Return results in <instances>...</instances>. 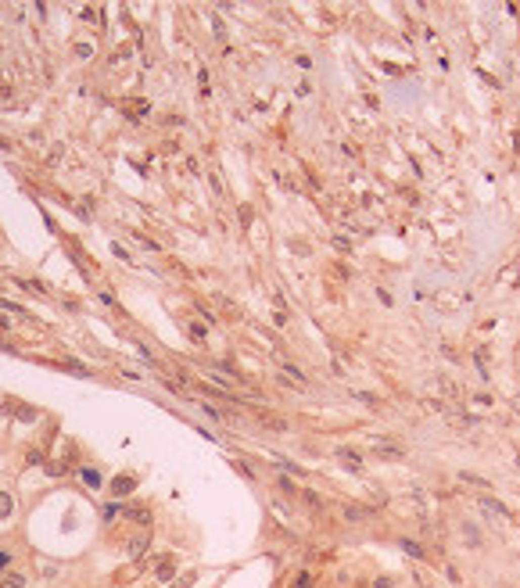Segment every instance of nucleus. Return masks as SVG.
Returning a JSON list of instances; mask_svg holds the SVG:
<instances>
[{
	"mask_svg": "<svg viewBox=\"0 0 520 588\" xmlns=\"http://www.w3.org/2000/svg\"><path fill=\"white\" fill-rule=\"evenodd\" d=\"M147 545H151V531L144 527V531H137L133 538H129V545H126V553H129V560H140L144 553H147Z\"/></svg>",
	"mask_w": 520,
	"mask_h": 588,
	"instance_id": "nucleus-1",
	"label": "nucleus"
},
{
	"mask_svg": "<svg viewBox=\"0 0 520 588\" xmlns=\"http://www.w3.org/2000/svg\"><path fill=\"white\" fill-rule=\"evenodd\" d=\"M373 456L387 459V463H398V459H406V448H395L391 441H373Z\"/></svg>",
	"mask_w": 520,
	"mask_h": 588,
	"instance_id": "nucleus-2",
	"label": "nucleus"
},
{
	"mask_svg": "<svg viewBox=\"0 0 520 588\" xmlns=\"http://www.w3.org/2000/svg\"><path fill=\"white\" fill-rule=\"evenodd\" d=\"M122 517L140 524V527H151V509L147 506H122Z\"/></svg>",
	"mask_w": 520,
	"mask_h": 588,
	"instance_id": "nucleus-3",
	"label": "nucleus"
},
{
	"mask_svg": "<svg viewBox=\"0 0 520 588\" xmlns=\"http://www.w3.org/2000/svg\"><path fill=\"white\" fill-rule=\"evenodd\" d=\"M477 502H481V509H485V513H495V517H509V509L499 502V499H492V495H481V499H477Z\"/></svg>",
	"mask_w": 520,
	"mask_h": 588,
	"instance_id": "nucleus-4",
	"label": "nucleus"
},
{
	"mask_svg": "<svg viewBox=\"0 0 520 588\" xmlns=\"http://www.w3.org/2000/svg\"><path fill=\"white\" fill-rule=\"evenodd\" d=\"M133 488H137V477H129V474H122V477L111 481V491H115V495H133Z\"/></svg>",
	"mask_w": 520,
	"mask_h": 588,
	"instance_id": "nucleus-5",
	"label": "nucleus"
},
{
	"mask_svg": "<svg viewBox=\"0 0 520 588\" xmlns=\"http://www.w3.org/2000/svg\"><path fill=\"white\" fill-rule=\"evenodd\" d=\"M337 459L352 470V474H363V459H359L355 452H348V448H337Z\"/></svg>",
	"mask_w": 520,
	"mask_h": 588,
	"instance_id": "nucleus-6",
	"label": "nucleus"
},
{
	"mask_svg": "<svg viewBox=\"0 0 520 588\" xmlns=\"http://www.w3.org/2000/svg\"><path fill=\"white\" fill-rule=\"evenodd\" d=\"M258 423H262V427H269V430H276V434H284V430H287V420H280L276 413H266V416H258Z\"/></svg>",
	"mask_w": 520,
	"mask_h": 588,
	"instance_id": "nucleus-7",
	"label": "nucleus"
},
{
	"mask_svg": "<svg viewBox=\"0 0 520 588\" xmlns=\"http://www.w3.org/2000/svg\"><path fill=\"white\" fill-rule=\"evenodd\" d=\"M79 477H83V484L94 491V488H101V474H97V470L94 466H83V470H79Z\"/></svg>",
	"mask_w": 520,
	"mask_h": 588,
	"instance_id": "nucleus-8",
	"label": "nucleus"
},
{
	"mask_svg": "<svg viewBox=\"0 0 520 588\" xmlns=\"http://www.w3.org/2000/svg\"><path fill=\"white\" fill-rule=\"evenodd\" d=\"M344 520H370V509H363V506H344Z\"/></svg>",
	"mask_w": 520,
	"mask_h": 588,
	"instance_id": "nucleus-9",
	"label": "nucleus"
},
{
	"mask_svg": "<svg viewBox=\"0 0 520 588\" xmlns=\"http://www.w3.org/2000/svg\"><path fill=\"white\" fill-rule=\"evenodd\" d=\"M11 513H15V499L8 491H0V520H8Z\"/></svg>",
	"mask_w": 520,
	"mask_h": 588,
	"instance_id": "nucleus-10",
	"label": "nucleus"
},
{
	"mask_svg": "<svg viewBox=\"0 0 520 588\" xmlns=\"http://www.w3.org/2000/svg\"><path fill=\"white\" fill-rule=\"evenodd\" d=\"M154 574H158V581H169V577L176 574V563L165 556V563H158V570H154Z\"/></svg>",
	"mask_w": 520,
	"mask_h": 588,
	"instance_id": "nucleus-11",
	"label": "nucleus"
},
{
	"mask_svg": "<svg viewBox=\"0 0 520 588\" xmlns=\"http://www.w3.org/2000/svg\"><path fill=\"white\" fill-rule=\"evenodd\" d=\"M61 366H65L68 373H75V377H90V370H86L83 363H75V359H61Z\"/></svg>",
	"mask_w": 520,
	"mask_h": 588,
	"instance_id": "nucleus-12",
	"label": "nucleus"
},
{
	"mask_svg": "<svg viewBox=\"0 0 520 588\" xmlns=\"http://www.w3.org/2000/svg\"><path fill=\"white\" fill-rule=\"evenodd\" d=\"M298 495H301V499H305V506H312V509H319V506H323V499H319L316 491H309V488H301Z\"/></svg>",
	"mask_w": 520,
	"mask_h": 588,
	"instance_id": "nucleus-13",
	"label": "nucleus"
},
{
	"mask_svg": "<svg viewBox=\"0 0 520 588\" xmlns=\"http://www.w3.org/2000/svg\"><path fill=\"white\" fill-rule=\"evenodd\" d=\"M187 330H190V341H197V344H201V341H205V337H208V330H205V327H201V323H190V327H187Z\"/></svg>",
	"mask_w": 520,
	"mask_h": 588,
	"instance_id": "nucleus-14",
	"label": "nucleus"
},
{
	"mask_svg": "<svg viewBox=\"0 0 520 588\" xmlns=\"http://www.w3.org/2000/svg\"><path fill=\"white\" fill-rule=\"evenodd\" d=\"M423 409H427V413H449V405L438 402V398H423Z\"/></svg>",
	"mask_w": 520,
	"mask_h": 588,
	"instance_id": "nucleus-15",
	"label": "nucleus"
},
{
	"mask_svg": "<svg viewBox=\"0 0 520 588\" xmlns=\"http://www.w3.org/2000/svg\"><path fill=\"white\" fill-rule=\"evenodd\" d=\"M402 549H406V553H409L413 560H423V549H420L416 541H406V538H402Z\"/></svg>",
	"mask_w": 520,
	"mask_h": 588,
	"instance_id": "nucleus-16",
	"label": "nucleus"
},
{
	"mask_svg": "<svg viewBox=\"0 0 520 588\" xmlns=\"http://www.w3.org/2000/svg\"><path fill=\"white\" fill-rule=\"evenodd\" d=\"M83 22H94V25H101V8H83Z\"/></svg>",
	"mask_w": 520,
	"mask_h": 588,
	"instance_id": "nucleus-17",
	"label": "nucleus"
},
{
	"mask_svg": "<svg viewBox=\"0 0 520 588\" xmlns=\"http://www.w3.org/2000/svg\"><path fill=\"white\" fill-rule=\"evenodd\" d=\"M438 384H442V391H445L449 398H452V395H459V387H456V384H452L449 377H438Z\"/></svg>",
	"mask_w": 520,
	"mask_h": 588,
	"instance_id": "nucleus-18",
	"label": "nucleus"
},
{
	"mask_svg": "<svg viewBox=\"0 0 520 588\" xmlns=\"http://www.w3.org/2000/svg\"><path fill=\"white\" fill-rule=\"evenodd\" d=\"M459 477H463L466 484H473V488H488V481H485V477H477V474H459Z\"/></svg>",
	"mask_w": 520,
	"mask_h": 588,
	"instance_id": "nucleus-19",
	"label": "nucleus"
},
{
	"mask_svg": "<svg viewBox=\"0 0 520 588\" xmlns=\"http://www.w3.org/2000/svg\"><path fill=\"white\" fill-rule=\"evenodd\" d=\"M352 395H355L359 402H366V405H380V398H377V395H366V391H352Z\"/></svg>",
	"mask_w": 520,
	"mask_h": 588,
	"instance_id": "nucleus-20",
	"label": "nucleus"
},
{
	"mask_svg": "<svg viewBox=\"0 0 520 588\" xmlns=\"http://www.w3.org/2000/svg\"><path fill=\"white\" fill-rule=\"evenodd\" d=\"M22 584H25L22 574H8V577H4V588H22Z\"/></svg>",
	"mask_w": 520,
	"mask_h": 588,
	"instance_id": "nucleus-21",
	"label": "nucleus"
},
{
	"mask_svg": "<svg viewBox=\"0 0 520 588\" xmlns=\"http://www.w3.org/2000/svg\"><path fill=\"white\" fill-rule=\"evenodd\" d=\"M463 531H466V538H470V545H481V534H477V527H473V524H466V527H463Z\"/></svg>",
	"mask_w": 520,
	"mask_h": 588,
	"instance_id": "nucleus-22",
	"label": "nucleus"
},
{
	"mask_svg": "<svg viewBox=\"0 0 520 588\" xmlns=\"http://www.w3.org/2000/svg\"><path fill=\"white\" fill-rule=\"evenodd\" d=\"M147 111H151V108H147V104H144V101H137V104H133V111H129V115H133V119H140V115H147Z\"/></svg>",
	"mask_w": 520,
	"mask_h": 588,
	"instance_id": "nucleus-23",
	"label": "nucleus"
},
{
	"mask_svg": "<svg viewBox=\"0 0 520 588\" xmlns=\"http://www.w3.org/2000/svg\"><path fill=\"white\" fill-rule=\"evenodd\" d=\"M294 588H312V574H298V581H294Z\"/></svg>",
	"mask_w": 520,
	"mask_h": 588,
	"instance_id": "nucleus-24",
	"label": "nucleus"
},
{
	"mask_svg": "<svg viewBox=\"0 0 520 588\" xmlns=\"http://www.w3.org/2000/svg\"><path fill=\"white\" fill-rule=\"evenodd\" d=\"M11 567V553H8V549H0V570H8Z\"/></svg>",
	"mask_w": 520,
	"mask_h": 588,
	"instance_id": "nucleus-25",
	"label": "nucleus"
},
{
	"mask_svg": "<svg viewBox=\"0 0 520 588\" xmlns=\"http://www.w3.org/2000/svg\"><path fill=\"white\" fill-rule=\"evenodd\" d=\"M334 248H337V251H352V244H348V237H334Z\"/></svg>",
	"mask_w": 520,
	"mask_h": 588,
	"instance_id": "nucleus-26",
	"label": "nucleus"
},
{
	"mask_svg": "<svg viewBox=\"0 0 520 588\" xmlns=\"http://www.w3.org/2000/svg\"><path fill=\"white\" fill-rule=\"evenodd\" d=\"M75 54H79V58H90V54H94V43H90V47H86V43H79Z\"/></svg>",
	"mask_w": 520,
	"mask_h": 588,
	"instance_id": "nucleus-27",
	"label": "nucleus"
},
{
	"mask_svg": "<svg viewBox=\"0 0 520 588\" xmlns=\"http://www.w3.org/2000/svg\"><path fill=\"white\" fill-rule=\"evenodd\" d=\"M248 222H251V208H248V205H241V226H248Z\"/></svg>",
	"mask_w": 520,
	"mask_h": 588,
	"instance_id": "nucleus-28",
	"label": "nucleus"
},
{
	"mask_svg": "<svg viewBox=\"0 0 520 588\" xmlns=\"http://www.w3.org/2000/svg\"><path fill=\"white\" fill-rule=\"evenodd\" d=\"M111 251H115L118 258H122V262H129V251H126V248H118V244H111Z\"/></svg>",
	"mask_w": 520,
	"mask_h": 588,
	"instance_id": "nucleus-29",
	"label": "nucleus"
},
{
	"mask_svg": "<svg viewBox=\"0 0 520 588\" xmlns=\"http://www.w3.org/2000/svg\"><path fill=\"white\" fill-rule=\"evenodd\" d=\"M516 524H520V513H516Z\"/></svg>",
	"mask_w": 520,
	"mask_h": 588,
	"instance_id": "nucleus-30",
	"label": "nucleus"
},
{
	"mask_svg": "<svg viewBox=\"0 0 520 588\" xmlns=\"http://www.w3.org/2000/svg\"><path fill=\"white\" fill-rule=\"evenodd\" d=\"M516 463H520V456H516Z\"/></svg>",
	"mask_w": 520,
	"mask_h": 588,
	"instance_id": "nucleus-31",
	"label": "nucleus"
}]
</instances>
